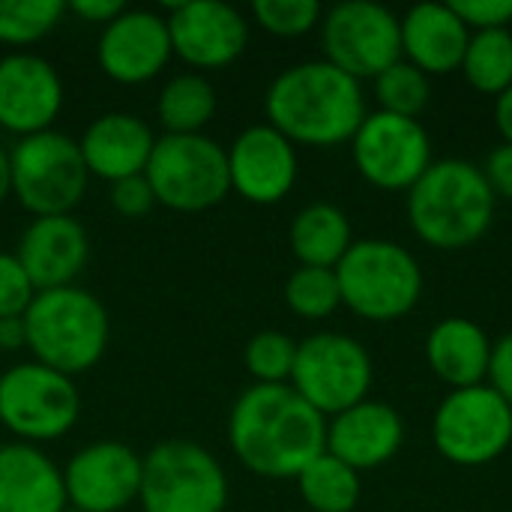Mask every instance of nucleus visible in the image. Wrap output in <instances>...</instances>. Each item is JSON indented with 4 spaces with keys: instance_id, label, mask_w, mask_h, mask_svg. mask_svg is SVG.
I'll use <instances>...</instances> for the list:
<instances>
[{
    "instance_id": "f3484780",
    "label": "nucleus",
    "mask_w": 512,
    "mask_h": 512,
    "mask_svg": "<svg viewBox=\"0 0 512 512\" xmlns=\"http://www.w3.org/2000/svg\"><path fill=\"white\" fill-rule=\"evenodd\" d=\"M63 108V81L51 60L12 51L0 57V126L18 138L48 132Z\"/></svg>"
},
{
    "instance_id": "4468645a",
    "label": "nucleus",
    "mask_w": 512,
    "mask_h": 512,
    "mask_svg": "<svg viewBox=\"0 0 512 512\" xmlns=\"http://www.w3.org/2000/svg\"><path fill=\"white\" fill-rule=\"evenodd\" d=\"M144 459L120 441H93L63 468L66 501L81 512H120L141 492Z\"/></svg>"
},
{
    "instance_id": "e433bc0d",
    "label": "nucleus",
    "mask_w": 512,
    "mask_h": 512,
    "mask_svg": "<svg viewBox=\"0 0 512 512\" xmlns=\"http://www.w3.org/2000/svg\"><path fill=\"white\" fill-rule=\"evenodd\" d=\"M486 384H489L495 393H501L507 402H512V333H504V336L492 345Z\"/></svg>"
},
{
    "instance_id": "37998d69",
    "label": "nucleus",
    "mask_w": 512,
    "mask_h": 512,
    "mask_svg": "<svg viewBox=\"0 0 512 512\" xmlns=\"http://www.w3.org/2000/svg\"><path fill=\"white\" fill-rule=\"evenodd\" d=\"M63 512H81V510H75V507H66V510Z\"/></svg>"
},
{
    "instance_id": "b1692460",
    "label": "nucleus",
    "mask_w": 512,
    "mask_h": 512,
    "mask_svg": "<svg viewBox=\"0 0 512 512\" xmlns=\"http://www.w3.org/2000/svg\"><path fill=\"white\" fill-rule=\"evenodd\" d=\"M489 357H492V339L471 318L462 315L444 318L426 336L429 369L444 384H450V390L486 384Z\"/></svg>"
},
{
    "instance_id": "cd10ccee",
    "label": "nucleus",
    "mask_w": 512,
    "mask_h": 512,
    "mask_svg": "<svg viewBox=\"0 0 512 512\" xmlns=\"http://www.w3.org/2000/svg\"><path fill=\"white\" fill-rule=\"evenodd\" d=\"M465 81L483 96H501L512 87V33L507 30H477L471 33L468 51L462 57Z\"/></svg>"
},
{
    "instance_id": "7c9ffc66",
    "label": "nucleus",
    "mask_w": 512,
    "mask_h": 512,
    "mask_svg": "<svg viewBox=\"0 0 512 512\" xmlns=\"http://www.w3.org/2000/svg\"><path fill=\"white\" fill-rule=\"evenodd\" d=\"M66 15L63 0H0V42L33 45L45 39Z\"/></svg>"
},
{
    "instance_id": "4be33fe9",
    "label": "nucleus",
    "mask_w": 512,
    "mask_h": 512,
    "mask_svg": "<svg viewBox=\"0 0 512 512\" xmlns=\"http://www.w3.org/2000/svg\"><path fill=\"white\" fill-rule=\"evenodd\" d=\"M402 60L426 75H447L462 66L471 42L468 24L450 3H417L399 18Z\"/></svg>"
},
{
    "instance_id": "a878e982",
    "label": "nucleus",
    "mask_w": 512,
    "mask_h": 512,
    "mask_svg": "<svg viewBox=\"0 0 512 512\" xmlns=\"http://www.w3.org/2000/svg\"><path fill=\"white\" fill-rule=\"evenodd\" d=\"M216 87L201 72H180L168 78L156 99V120L165 135H198L216 114Z\"/></svg>"
},
{
    "instance_id": "72a5a7b5",
    "label": "nucleus",
    "mask_w": 512,
    "mask_h": 512,
    "mask_svg": "<svg viewBox=\"0 0 512 512\" xmlns=\"http://www.w3.org/2000/svg\"><path fill=\"white\" fill-rule=\"evenodd\" d=\"M36 297V288L15 252H0V318H21Z\"/></svg>"
},
{
    "instance_id": "39448f33",
    "label": "nucleus",
    "mask_w": 512,
    "mask_h": 512,
    "mask_svg": "<svg viewBox=\"0 0 512 512\" xmlns=\"http://www.w3.org/2000/svg\"><path fill=\"white\" fill-rule=\"evenodd\" d=\"M342 306L357 318L390 324L411 315L423 297V270L417 258L393 240H354L336 264Z\"/></svg>"
},
{
    "instance_id": "a211bd4d",
    "label": "nucleus",
    "mask_w": 512,
    "mask_h": 512,
    "mask_svg": "<svg viewBox=\"0 0 512 512\" xmlns=\"http://www.w3.org/2000/svg\"><path fill=\"white\" fill-rule=\"evenodd\" d=\"M102 72L117 84H144L174 57L168 21L153 9H126L102 27L96 48Z\"/></svg>"
},
{
    "instance_id": "2eb2a0df",
    "label": "nucleus",
    "mask_w": 512,
    "mask_h": 512,
    "mask_svg": "<svg viewBox=\"0 0 512 512\" xmlns=\"http://www.w3.org/2000/svg\"><path fill=\"white\" fill-rule=\"evenodd\" d=\"M174 54L192 69L231 66L249 45L246 15L225 0H186L168 9Z\"/></svg>"
},
{
    "instance_id": "423d86ee",
    "label": "nucleus",
    "mask_w": 512,
    "mask_h": 512,
    "mask_svg": "<svg viewBox=\"0 0 512 512\" xmlns=\"http://www.w3.org/2000/svg\"><path fill=\"white\" fill-rule=\"evenodd\" d=\"M9 171L15 201L33 219L72 216L90 183L78 141L57 129L18 138L9 150Z\"/></svg>"
},
{
    "instance_id": "9d476101",
    "label": "nucleus",
    "mask_w": 512,
    "mask_h": 512,
    "mask_svg": "<svg viewBox=\"0 0 512 512\" xmlns=\"http://www.w3.org/2000/svg\"><path fill=\"white\" fill-rule=\"evenodd\" d=\"M432 444L450 465L483 468L512 444L510 402L489 384L450 390L432 417Z\"/></svg>"
},
{
    "instance_id": "0eeeda50",
    "label": "nucleus",
    "mask_w": 512,
    "mask_h": 512,
    "mask_svg": "<svg viewBox=\"0 0 512 512\" xmlns=\"http://www.w3.org/2000/svg\"><path fill=\"white\" fill-rule=\"evenodd\" d=\"M156 204L177 213H201L231 192L228 153L210 135H162L144 171Z\"/></svg>"
},
{
    "instance_id": "c756f323",
    "label": "nucleus",
    "mask_w": 512,
    "mask_h": 512,
    "mask_svg": "<svg viewBox=\"0 0 512 512\" xmlns=\"http://www.w3.org/2000/svg\"><path fill=\"white\" fill-rule=\"evenodd\" d=\"M375 99H378L381 111L420 120V114L426 111V105L432 99V81L414 63L396 60L375 78Z\"/></svg>"
},
{
    "instance_id": "473e14b6",
    "label": "nucleus",
    "mask_w": 512,
    "mask_h": 512,
    "mask_svg": "<svg viewBox=\"0 0 512 512\" xmlns=\"http://www.w3.org/2000/svg\"><path fill=\"white\" fill-rule=\"evenodd\" d=\"M252 18L261 30L282 39H294L321 27L324 9L318 0H255Z\"/></svg>"
},
{
    "instance_id": "ddd939ff",
    "label": "nucleus",
    "mask_w": 512,
    "mask_h": 512,
    "mask_svg": "<svg viewBox=\"0 0 512 512\" xmlns=\"http://www.w3.org/2000/svg\"><path fill=\"white\" fill-rule=\"evenodd\" d=\"M351 156L360 177L384 192H408L435 162L426 126L381 108L363 117L351 138Z\"/></svg>"
},
{
    "instance_id": "412c9836",
    "label": "nucleus",
    "mask_w": 512,
    "mask_h": 512,
    "mask_svg": "<svg viewBox=\"0 0 512 512\" xmlns=\"http://www.w3.org/2000/svg\"><path fill=\"white\" fill-rule=\"evenodd\" d=\"M153 144H156L153 129L138 114L129 111L99 114L78 138V150L87 165V174L105 180L108 186L144 174Z\"/></svg>"
},
{
    "instance_id": "f8f14e48",
    "label": "nucleus",
    "mask_w": 512,
    "mask_h": 512,
    "mask_svg": "<svg viewBox=\"0 0 512 512\" xmlns=\"http://www.w3.org/2000/svg\"><path fill=\"white\" fill-rule=\"evenodd\" d=\"M324 60L348 72L360 84L378 78L387 66L402 60L399 15L372 0H345L321 18Z\"/></svg>"
},
{
    "instance_id": "6e6552de",
    "label": "nucleus",
    "mask_w": 512,
    "mask_h": 512,
    "mask_svg": "<svg viewBox=\"0 0 512 512\" xmlns=\"http://www.w3.org/2000/svg\"><path fill=\"white\" fill-rule=\"evenodd\" d=\"M141 468L138 501L144 512H222L228 477L219 459L195 441L171 438L156 444Z\"/></svg>"
},
{
    "instance_id": "f03ea898",
    "label": "nucleus",
    "mask_w": 512,
    "mask_h": 512,
    "mask_svg": "<svg viewBox=\"0 0 512 512\" xmlns=\"http://www.w3.org/2000/svg\"><path fill=\"white\" fill-rule=\"evenodd\" d=\"M264 111L294 147H339L369 114L363 84L324 57L282 69L267 87Z\"/></svg>"
},
{
    "instance_id": "f257e3e1",
    "label": "nucleus",
    "mask_w": 512,
    "mask_h": 512,
    "mask_svg": "<svg viewBox=\"0 0 512 512\" xmlns=\"http://www.w3.org/2000/svg\"><path fill=\"white\" fill-rule=\"evenodd\" d=\"M228 444L252 474L297 480L309 462L327 453V417L291 384H252L231 405Z\"/></svg>"
},
{
    "instance_id": "7ed1b4c3",
    "label": "nucleus",
    "mask_w": 512,
    "mask_h": 512,
    "mask_svg": "<svg viewBox=\"0 0 512 512\" xmlns=\"http://www.w3.org/2000/svg\"><path fill=\"white\" fill-rule=\"evenodd\" d=\"M498 198L480 165L468 159H435L408 189L411 231L432 249L456 252L486 237Z\"/></svg>"
},
{
    "instance_id": "4c0bfd02",
    "label": "nucleus",
    "mask_w": 512,
    "mask_h": 512,
    "mask_svg": "<svg viewBox=\"0 0 512 512\" xmlns=\"http://www.w3.org/2000/svg\"><path fill=\"white\" fill-rule=\"evenodd\" d=\"M480 168H483L495 198L512 201V144H498Z\"/></svg>"
},
{
    "instance_id": "9b49d317",
    "label": "nucleus",
    "mask_w": 512,
    "mask_h": 512,
    "mask_svg": "<svg viewBox=\"0 0 512 512\" xmlns=\"http://www.w3.org/2000/svg\"><path fill=\"white\" fill-rule=\"evenodd\" d=\"M81 414V396L69 375L36 360L9 366L0 375V423L24 444L60 441Z\"/></svg>"
},
{
    "instance_id": "58836bf2",
    "label": "nucleus",
    "mask_w": 512,
    "mask_h": 512,
    "mask_svg": "<svg viewBox=\"0 0 512 512\" xmlns=\"http://www.w3.org/2000/svg\"><path fill=\"white\" fill-rule=\"evenodd\" d=\"M66 12H72L75 18H81L84 24H111L117 15L126 12L123 0H72L66 6Z\"/></svg>"
},
{
    "instance_id": "c9c22d12",
    "label": "nucleus",
    "mask_w": 512,
    "mask_h": 512,
    "mask_svg": "<svg viewBox=\"0 0 512 512\" xmlns=\"http://www.w3.org/2000/svg\"><path fill=\"white\" fill-rule=\"evenodd\" d=\"M450 6L468 24L471 33L507 30L512 21V0H453Z\"/></svg>"
},
{
    "instance_id": "f704fd0d",
    "label": "nucleus",
    "mask_w": 512,
    "mask_h": 512,
    "mask_svg": "<svg viewBox=\"0 0 512 512\" xmlns=\"http://www.w3.org/2000/svg\"><path fill=\"white\" fill-rule=\"evenodd\" d=\"M108 201H111V210L117 216H123V219H144L156 207L153 189H150L144 174L111 183L108 186Z\"/></svg>"
},
{
    "instance_id": "c85d7f7f",
    "label": "nucleus",
    "mask_w": 512,
    "mask_h": 512,
    "mask_svg": "<svg viewBox=\"0 0 512 512\" xmlns=\"http://www.w3.org/2000/svg\"><path fill=\"white\" fill-rule=\"evenodd\" d=\"M285 303L297 318L324 321L342 306V291L336 270L327 267H297L285 282Z\"/></svg>"
},
{
    "instance_id": "5701e85b",
    "label": "nucleus",
    "mask_w": 512,
    "mask_h": 512,
    "mask_svg": "<svg viewBox=\"0 0 512 512\" xmlns=\"http://www.w3.org/2000/svg\"><path fill=\"white\" fill-rule=\"evenodd\" d=\"M63 471L33 444H0V512H63Z\"/></svg>"
},
{
    "instance_id": "dca6fc26",
    "label": "nucleus",
    "mask_w": 512,
    "mask_h": 512,
    "mask_svg": "<svg viewBox=\"0 0 512 512\" xmlns=\"http://www.w3.org/2000/svg\"><path fill=\"white\" fill-rule=\"evenodd\" d=\"M225 153L231 192H237L249 204H279L297 183V147L270 123H255L243 129Z\"/></svg>"
},
{
    "instance_id": "79ce46f5",
    "label": "nucleus",
    "mask_w": 512,
    "mask_h": 512,
    "mask_svg": "<svg viewBox=\"0 0 512 512\" xmlns=\"http://www.w3.org/2000/svg\"><path fill=\"white\" fill-rule=\"evenodd\" d=\"M12 195V171H9V153L0 147V204Z\"/></svg>"
},
{
    "instance_id": "bb28decb",
    "label": "nucleus",
    "mask_w": 512,
    "mask_h": 512,
    "mask_svg": "<svg viewBox=\"0 0 512 512\" xmlns=\"http://www.w3.org/2000/svg\"><path fill=\"white\" fill-rule=\"evenodd\" d=\"M297 489L309 512H354L363 495L360 474L330 453H321L297 474Z\"/></svg>"
},
{
    "instance_id": "1a4fd4ad",
    "label": "nucleus",
    "mask_w": 512,
    "mask_h": 512,
    "mask_svg": "<svg viewBox=\"0 0 512 512\" xmlns=\"http://www.w3.org/2000/svg\"><path fill=\"white\" fill-rule=\"evenodd\" d=\"M375 378L372 357L354 336L324 330L297 345L291 387L321 417H336L357 402L369 399Z\"/></svg>"
},
{
    "instance_id": "2f4dec72",
    "label": "nucleus",
    "mask_w": 512,
    "mask_h": 512,
    "mask_svg": "<svg viewBox=\"0 0 512 512\" xmlns=\"http://www.w3.org/2000/svg\"><path fill=\"white\" fill-rule=\"evenodd\" d=\"M297 360V342L282 330H261L246 342L243 363L258 384H288Z\"/></svg>"
},
{
    "instance_id": "ea45409f",
    "label": "nucleus",
    "mask_w": 512,
    "mask_h": 512,
    "mask_svg": "<svg viewBox=\"0 0 512 512\" xmlns=\"http://www.w3.org/2000/svg\"><path fill=\"white\" fill-rule=\"evenodd\" d=\"M27 348V330H24V315L21 318H0V351L15 354Z\"/></svg>"
},
{
    "instance_id": "6ab92c4d",
    "label": "nucleus",
    "mask_w": 512,
    "mask_h": 512,
    "mask_svg": "<svg viewBox=\"0 0 512 512\" xmlns=\"http://www.w3.org/2000/svg\"><path fill=\"white\" fill-rule=\"evenodd\" d=\"M402 444L405 420L390 402L381 399H363L327 420V453L357 474L393 462Z\"/></svg>"
},
{
    "instance_id": "a19ab883",
    "label": "nucleus",
    "mask_w": 512,
    "mask_h": 512,
    "mask_svg": "<svg viewBox=\"0 0 512 512\" xmlns=\"http://www.w3.org/2000/svg\"><path fill=\"white\" fill-rule=\"evenodd\" d=\"M495 123H498L504 144H512V87L495 99Z\"/></svg>"
},
{
    "instance_id": "20e7f679",
    "label": "nucleus",
    "mask_w": 512,
    "mask_h": 512,
    "mask_svg": "<svg viewBox=\"0 0 512 512\" xmlns=\"http://www.w3.org/2000/svg\"><path fill=\"white\" fill-rule=\"evenodd\" d=\"M24 330L27 351L36 363L75 378L102 360L111 321L102 300L78 285H66L36 291L30 309L24 312Z\"/></svg>"
},
{
    "instance_id": "393cba45",
    "label": "nucleus",
    "mask_w": 512,
    "mask_h": 512,
    "mask_svg": "<svg viewBox=\"0 0 512 512\" xmlns=\"http://www.w3.org/2000/svg\"><path fill=\"white\" fill-rule=\"evenodd\" d=\"M288 243L300 267L336 270V264L345 258V252L354 243V231L342 207L330 201H315V204H306L291 219Z\"/></svg>"
},
{
    "instance_id": "aec40b11",
    "label": "nucleus",
    "mask_w": 512,
    "mask_h": 512,
    "mask_svg": "<svg viewBox=\"0 0 512 512\" xmlns=\"http://www.w3.org/2000/svg\"><path fill=\"white\" fill-rule=\"evenodd\" d=\"M15 258L36 291L66 288L90 258V237L75 216H42L21 231Z\"/></svg>"
},
{
    "instance_id": "c03bdc74",
    "label": "nucleus",
    "mask_w": 512,
    "mask_h": 512,
    "mask_svg": "<svg viewBox=\"0 0 512 512\" xmlns=\"http://www.w3.org/2000/svg\"><path fill=\"white\" fill-rule=\"evenodd\" d=\"M510 408H512V402H510Z\"/></svg>"
}]
</instances>
